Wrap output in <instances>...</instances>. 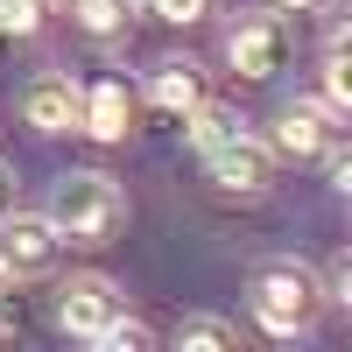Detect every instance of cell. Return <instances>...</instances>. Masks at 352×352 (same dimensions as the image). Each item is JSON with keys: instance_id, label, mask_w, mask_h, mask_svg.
<instances>
[{"instance_id": "6da1fadb", "label": "cell", "mask_w": 352, "mask_h": 352, "mask_svg": "<svg viewBox=\"0 0 352 352\" xmlns=\"http://www.w3.org/2000/svg\"><path fill=\"white\" fill-rule=\"evenodd\" d=\"M120 219H127V197H120V184H113L106 169H71V176H56V197H50L56 240H71V247H106L113 232H120Z\"/></svg>"}, {"instance_id": "7a4b0ae2", "label": "cell", "mask_w": 352, "mask_h": 352, "mask_svg": "<svg viewBox=\"0 0 352 352\" xmlns=\"http://www.w3.org/2000/svg\"><path fill=\"white\" fill-rule=\"evenodd\" d=\"M317 310H324V289L303 261H268V268L254 275V317L268 338H303L317 324Z\"/></svg>"}, {"instance_id": "3957f363", "label": "cell", "mask_w": 352, "mask_h": 352, "mask_svg": "<svg viewBox=\"0 0 352 352\" xmlns=\"http://www.w3.org/2000/svg\"><path fill=\"white\" fill-rule=\"evenodd\" d=\"M226 64L240 78H275L289 64V21L282 14H240V28L226 36Z\"/></svg>"}, {"instance_id": "277c9868", "label": "cell", "mask_w": 352, "mask_h": 352, "mask_svg": "<svg viewBox=\"0 0 352 352\" xmlns=\"http://www.w3.org/2000/svg\"><path fill=\"white\" fill-rule=\"evenodd\" d=\"M113 317H127L120 289H113L106 275H71L64 289H56V324H64L71 338H99Z\"/></svg>"}, {"instance_id": "5b68a950", "label": "cell", "mask_w": 352, "mask_h": 352, "mask_svg": "<svg viewBox=\"0 0 352 352\" xmlns=\"http://www.w3.org/2000/svg\"><path fill=\"white\" fill-rule=\"evenodd\" d=\"M56 226L50 212H8L0 219V268L8 275H50L56 268Z\"/></svg>"}, {"instance_id": "8992f818", "label": "cell", "mask_w": 352, "mask_h": 352, "mask_svg": "<svg viewBox=\"0 0 352 352\" xmlns=\"http://www.w3.org/2000/svg\"><path fill=\"white\" fill-rule=\"evenodd\" d=\"M204 169H212V184H219V190H240V197H254V190H268V169H275V155H268V141L232 134L226 148H212V155H204Z\"/></svg>"}, {"instance_id": "52a82bcc", "label": "cell", "mask_w": 352, "mask_h": 352, "mask_svg": "<svg viewBox=\"0 0 352 352\" xmlns=\"http://www.w3.org/2000/svg\"><path fill=\"white\" fill-rule=\"evenodd\" d=\"M127 120H134V99L120 78H99L92 92H78V127L92 141H127Z\"/></svg>"}, {"instance_id": "ba28073f", "label": "cell", "mask_w": 352, "mask_h": 352, "mask_svg": "<svg viewBox=\"0 0 352 352\" xmlns=\"http://www.w3.org/2000/svg\"><path fill=\"white\" fill-rule=\"evenodd\" d=\"M331 148V106H282L268 155H324Z\"/></svg>"}, {"instance_id": "9c48e42d", "label": "cell", "mask_w": 352, "mask_h": 352, "mask_svg": "<svg viewBox=\"0 0 352 352\" xmlns=\"http://www.w3.org/2000/svg\"><path fill=\"white\" fill-rule=\"evenodd\" d=\"M21 120L36 134H71L78 127V85L71 78H36L28 99H21Z\"/></svg>"}, {"instance_id": "30bf717a", "label": "cell", "mask_w": 352, "mask_h": 352, "mask_svg": "<svg viewBox=\"0 0 352 352\" xmlns=\"http://www.w3.org/2000/svg\"><path fill=\"white\" fill-rule=\"evenodd\" d=\"M148 99L162 106V113H190L197 99H204V85H197V64H155V78H148Z\"/></svg>"}, {"instance_id": "8fae6325", "label": "cell", "mask_w": 352, "mask_h": 352, "mask_svg": "<svg viewBox=\"0 0 352 352\" xmlns=\"http://www.w3.org/2000/svg\"><path fill=\"white\" fill-rule=\"evenodd\" d=\"M184 120H190V141H197L204 155H212V148H226L232 134H247V127H240V113H232V106H212V99H197Z\"/></svg>"}, {"instance_id": "7c38bea8", "label": "cell", "mask_w": 352, "mask_h": 352, "mask_svg": "<svg viewBox=\"0 0 352 352\" xmlns=\"http://www.w3.org/2000/svg\"><path fill=\"white\" fill-rule=\"evenodd\" d=\"M176 352H232V324L226 317H184L176 324Z\"/></svg>"}, {"instance_id": "4fadbf2b", "label": "cell", "mask_w": 352, "mask_h": 352, "mask_svg": "<svg viewBox=\"0 0 352 352\" xmlns=\"http://www.w3.org/2000/svg\"><path fill=\"white\" fill-rule=\"evenodd\" d=\"M324 106H331V113H345V106H352V71H345V28L331 36V50H324Z\"/></svg>"}, {"instance_id": "5bb4252c", "label": "cell", "mask_w": 352, "mask_h": 352, "mask_svg": "<svg viewBox=\"0 0 352 352\" xmlns=\"http://www.w3.org/2000/svg\"><path fill=\"white\" fill-rule=\"evenodd\" d=\"M92 345H99V352H155V331L141 324V317H113Z\"/></svg>"}, {"instance_id": "9a60e30c", "label": "cell", "mask_w": 352, "mask_h": 352, "mask_svg": "<svg viewBox=\"0 0 352 352\" xmlns=\"http://www.w3.org/2000/svg\"><path fill=\"white\" fill-rule=\"evenodd\" d=\"M50 0H0V36H36Z\"/></svg>"}, {"instance_id": "2e32d148", "label": "cell", "mask_w": 352, "mask_h": 352, "mask_svg": "<svg viewBox=\"0 0 352 352\" xmlns=\"http://www.w3.org/2000/svg\"><path fill=\"white\" fill-rule=\"evenodd\" d=\"M78 21L92 28V36H113V28L127 21V0H78Z\"/></svg>"}, {"instance_id": "e0dca14e", "label": "cell", "mask_w": 352, "mask_h": 352, "mask_svg": "<svg viewBox=\"0 0 352 352\" xmlns=\"http://www.w3.org/2000/svg\"><path fill=\"white\" fill-rule=\"evenodd\" d=\"M148 8H155L162 21H176V28H190V21H204V14H212L219 0H148Z\"/></svg>"}, {"instance_id": "ac0fdd59", "label": "cell", "mask_w": 352, "mask_h": 352, "mask_svg": "<svg viewBox=\"0 0 352 352\" xmlns=\"http://www.w3.org/2000/svg\"><path fill=\"white\" fill-rule=\"evenodd\" d=\"M317 289H324V303H345V289H352V261L338 254L331 268H324V282H317Z\"/></svg>"}, {"instance_id": "d6986e66", "label": "cell", "mask_w": 352, "mask_h": 352, "mask_svg": "<svg viewBox=\"0 0 352 352\" xmlns=\"http://www.w3.org/2000/svg\"><path fill=\"white\" fill-rule=\"evenodd\" d=\"M8 212H14V176L0 169V219H8Z\"/></svg>"}, {"instance_id": "ffe728a7", "label": "cell", "mask_w": 352, "mask_h": 352, "mask_svg": "<svg viewBox=\"0 0 352 352\" xmlns=\"http://www.w3.org/2000/svg\"><path fill=\"white\" fill-rule=\"evenodd\" d=\"M282 8H296V14H303V8H317V0H282Z\"/></svg>"}, {"instance_id": "44dd1931", "label": "cell", "mask_w": 352, "mask_h": 352, "mask_svg": "<svg viewBox=\"0 0 352 352\" xmlns=\"http://www.w3.org/2000/svg\"><path fill=\"white\" fill-rule=\"evenodd\" d=\"M8 282H14V275H8V268H0V296H8Z\"/></svg>"}, {"instance_id": "7402d4cb", "label": "cell", "mask_w": 352, "mask_h": 352, "mask_svg": "<svg viewBox=\"0 0 352 352\" xmlns=\"http://www.w3.org/2000/svg\"><path fill=\"white\" fill-rule=\"evenodd\" d=\"M71 8H78V0H71Z\"/></svg>"}]
</instances>
